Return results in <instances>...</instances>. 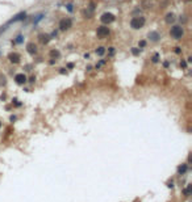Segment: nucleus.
Wrapping results in <instances>:
<instances>
[{
    "label": "nucleus",
    "instance_id": "obj_20",
    "mask_svg": "<svg viewBox=\"0 0 192 202\" xmlns=\"http://www.w3.org/2000/svg\"><path fill=\"white\" fill-rule=\"evenodd\" d=\"M64 8H66V11L69 12V13H74V12H75V7H74V4L70 3V1L64 4Z\"/></svg>",
    "mask_w": 192,
    "mask_h": 202
},
{
    "label": "nucleus",
    "instance_id": "obj_25",
    "mask_svg": "<svg viewBox=\"0 0 192 202\" xmlns=\"http://www.w3.org/2000/svg\"><path fill=\"white\" fill-rule=\"evenodd\" d=\"M146 45H147V42H146L145 40H141V41L138 42V49H141V50H142V49H145Z\"/></svg>",
    "mask_w": 192,
    "mask_h": 202
},
{
    "label": "nucleus",
    "instance_id": "obj_14",
    "mask_svg": "<svg viewBox=\"0 0 192 202\" xmlns=\"http://www.w3.org/2000/svg\"><path fill=\"white\" fill-rule=\"evenodd\" d=\"M38 38H40V42L42 45H47L51 41V38H50V36H49L47 33H41L40 36H38Z\"/></svg>",
    "mask_w": 192,
    "mask_h": 202
},
{
    "label": "nucleus",
    "instance_id": "obj_19",
    "mask_svg": "<svg viewBox=\"0 0 192 202\" xmlns=\"http://www.w3.org/2000/svg\"><path fill=\"white\" fill-rule=\"evenodd\" d=\"M150 59H151V63L157 65V63L161 62V54H159V53H154V54H153V57L150 58Z\"/></svg>",
    "mask_w": 192,
    "mask_h": 202
},
{
    "label": "nucleus",
    "instance_id": "obj_42",
    "mask_svg": "<svg viewBox=\"0 0 192 202\" xmlns=\"http://www.w3.org/2000/svg\"><path fill=\"white\" fill-rule=\"evenodd\" d=\"M0 127H1V123H0Z\"/></svg>",
    "mask_w": 192,
    "mask_h": 202
},
{
    "label": "nucleus",
    "instance_id": "obj_8",
    "mask_svg": "<svg viewBox=\"0 0 192 202\" xmlns=\"http://www.w3.org/2000/svg\"><path fill=\"white\" fill-rule=\"evenodd\" d=\"M15 83L16 84H18V85H24V84H27L28 83V76L25 75L24 72H18V73H16L15 75Z\"/></svg>",
    "mask_w": 192,
    "mask_h": 202
},
{
    "label": "nucleus",
    "instance_id": "obj_12",
    "mask_svg": "<svg viewBox=\"0 0 192 202\" xmlns=\"http://www.w3.org/2000/svg\"><path fill=\"white\" fill-rule=\"evenodd\" d=\"M49 57H50V59L58 60V59H61L62 54H61V51L58 50V49H51L50 51H49Z\"/></svg>",
    "mask_w": 192,
    "mask_h": 202
},
{
    "label": "nucleus",
    "instance_id": "obj_21",
    "mask_svg": "<svg viewBox=\"0 0 192 202\" xmlns=\"http://www.w3.org/2000/svg\"><path fill=\"white\" fill-rule=\"evenodd\" d=\"M82 16H83V18H91L93 16V12L88 11V9H84V11L82 12Z\"/></svg>",
    "mask_w": 192,
    "mask_h": 202
},
{
    "label": "nucleus",
    "instance_id": "obj_26",
    "mask_svg": "<svg viewBox=\"0 0 192 202\" xmlns=\"http://www.w3.org/2000/svg\"><path fill=\"white\" fill-rule=\"evenodd\" d=\"M115 53H116L115 47H108V57H113V55H115Z\"/></svg>",
    "mask_w": 192,
    "mask_h": 202
},
{
    "label": "nucleus",
    "instance_id": "obj_29",
    "mask_svg": "<svg viewBox=\"0 0 192 202\" xmlns=\"http://www.w3.org/2000/svg\"><path fill=\"white\" fill-rule=\"evenodd\" d=\"M49 36H50V38H51V40H54V38H57V37H58V30H53L50 34H49Z\"/></svg>",
    "mask_w": 192,
    "mask_h": 202
},
{
    "label": "nucleus",
    "instance_id": "obj_39",
    "mask_svg": "<svg viewBox=\"0 0 192 202\" xmlns=\"http://www.w3.org/2000/svg\"><path fill=\"white\" fill-rule=\"evenodd\" d=\"M185 62H187V63H192V57H188V58H187V60H185Z\"/></svg>",
    "mask_w": 192,
    "mask_h": 202
},
{
    "label": "nucleus",
    "instance_id": "obj_18",
    "mask_svg": "<svg viewBox=\"0 0 192 202\" xmlns=\"http://www.w3.org/2000/svg\"><path fill=\"white\" fill-rule=\"evenodd\" d=\"M105 53H107V47H104V46H97L95 49V54L97 57H103Z\"/></svg>",
    "mask_w": 192,
    "mask_h": 202
},
{
    "label": "nucleus",
    "instance_id": "obj_5",
    "mask_svg": "<svg viewBox=\"0 0 192 202\" xmlns=\"http://www.w3.org/2000/svg\"><path fill=\"white\" fill-rule=\"evenodd\" d=\"M110 34V29L107 26V25H100V26H97L96 29V36L99 40H104V38H107Z\"/></svg>",
    "mask_w": 192,
    "mask_h": 202
},
{
    "label": "nucleus",
    "instance_id": "obj_15",
    "mask_svg": "<svg viewBox=\"0 0 192 202\" xmlns=\"http://www.w3.org/2000/svg\"><path fill=\"white\" fill-rule=\"evenodd\" d=\"M24 41H25V37H24V34H17L16 36V38H13L12 40V43L13 45H17V46H20V45H22L24 43Z\"/></svg>",
    "mask_w": 192,
    "mask_h": 202
},
{
    "label": "nucleus",
    "instance_id": "obj_1",
    "mask_svg": "<svg viewBox=\"0 0 192 202\" xmlns=\"http://www.w3.org/2000/svg\"><path fill=\"white\" fill-rule=\"evenodd\" d=\"M28 17V13L25 11H20L18 12V13H16L13 17L12 18H9V20L5 22L4 25H3L1 28H0V34L1 33H4V32H7L8 29H9V26H11V25H13V24H16V22H20V21H24L25 18Z\"/></svg>",
    "mask_w": 192,
    "mask_h": 202
},
{
    "label": "nucleus",
    "instance_id": "obj_7",
    "mask_svg": "<svg viewBox=\"0 0 192 202\" xmlns=\"http://www.w3.org/2000/svg\"><path fill=\"white\" fill-rule=\"evenodd\" d=\"M8 60L11 63H13V65H18V63L21 62V54L17 53V51H11V53L7 55Z\"/></svg>",
    "mask_w": 192,
    "mask_h": 202
},
{
    "label": "nucleus",
    "instance_id": "obj_31",
    "mask_svg": "<svg viewBox=\"0 0 192 202\" xmlns=\"http://www.w3.org/2000/svg\"><path fill=\"white\" fill-rule=\"evenodd\" d=\"M187 66H188V63L185 62L184 59H182V60H180V67H182V68H184V70H185V68H187Z\"/></svg>",
    "mask_w": 192,
    "mask_h": 202
},
{
    "label": "nucleus",
    "instance_id": "obj_22",
    "mask_svg": "<svg viewBox=\"0 0 192 202\" xmlns=\"http://www.w3.org/2000/svg\"><path fill=\"white\" fill-rule=\"evenodd\" d=\"M141 49H138V47H132L130 49V53H132V55L133 57H138L139 54H141Z\"/></svg>",
    "mask_w": 192,
    "mask_h": 202
},
{
    "label": "nucleus",
    "instance_id": "obj_27",
    "mask_svg": "<svg viewBox=\"0 0 192 202\" xmlns=\"http://www.w3.org/2000/svg\"><path fill=\"white\" fill-rule=\"evenodd\" d=\"M174 53L176 54V55H180L182 54V47L180 46H175L174 47Z\"/></svg>",
    "mask_w": 192,
    "mask_h": 202
},
{
    "label": "nucleus",
    "instance_id": "obj_34",
    "mask_svg": "<svg viewBox=\"0 0 192 202\" xmlns=\"http://www.w3.org/2000/svg\"><path fill=\"white\" fill-rule=\"evenodd\" d=\"M16 120H17V115H11V117H9V121H11V122H15Z\"/></svg>",
    "mask_w": 192,
    "mask_h": 202
},
{
    "label": "nucleus",
    "instance_id": "obj_36",
    "mask_svg": "<svg viewBox=\"0 0 192 202\" xmlns=\"http://www.w3.org/2000/svg\"><path fill=\"white\" fill-rule=\"evenodd\" d=\"M55 63H57V60H55V59H50V60H49V65H50V66L55 65Z\"/></svg>",
    "mask_w": 192,
    "mask_h": 202
},
{
    "label": "nucleus",
    "instance_id": "obj_38",
    "mask_svg": "<svg viewBox=\"0 0 192 202\" xmlns=\"http://www.w3.org/2000/svg\"><path fill=\"white\" fill-rule=\"evenodd\" d=\"M25 68H27V71H32V65H27V66H25Z\"/></svg>",
    "mask_w": 192,
    "mask_h": 202
},
{
    "label": "nucleus",
    "instance_id": "obj_11",
    "mask_svg": "<svg viewBox=\"0 0 192 202\" xmlns=\"http://www.w3.org/2000/svg\"><path fill=\"white\" fill-rule=\"evenodd\" d=\"M27 51L30 57H34L36 54L38 53V49H37V45L34 42H28L27 43Z\"/></svg>",
    "mask_w": 192,
    "mask_h": 202
},
{
    "label": "nucleus",
    "instance_id": "obj_2",
    "mask_svg": "<svg viewBox=\"0 0 192 202\" xmlns=\"http://www.w3.org/2000/svg\"><path fill=\"white\" fill-rule=\"evenodd\" d=\"M146 24V18L144 16H133L130 18V21H129V25H130V28L133 30H139V29H142L145 26Z\"/></svg>",
    "mask_w": 192,
    "mask_h": 202
},
{
    "label": "nucleus",
    "instance_id": "obj_17",
    "mask_svg": "<svg viewBox=\"0 0 192 202\" xmlns=\"http://www.w3.org/2000/svg\"><path fill=\"white\" fill-rule=\"evenodd\" d=\"M182 193H183V195H185V197H190L191 193H192V184H187V186L182 189Z\"/></svg>",
    "mask_w": 192,
    "mask_h": 202
},
{
    "label": "nucleus",
    "instance_id": "obj_33",
    "mask_svg": "<svg viewBox=\"0 0 192 202\" xmlns=\"http://www.w3.org/2000/svg\"><path fill=\"white\" fill-rule=\"evenodd\" d=\"M74 66H75L74 63H67V65H66V68H67V70H73Z\"/></svg>",
    "mask_w": 192,
    "mask_h": 202
},
{
    "label": "nucleus",
    "instance_id": "obj_23",
    "mask_svg": "<svg viewBox=\"0 0 192 202\" xmlns=\"http://www.w3.org/2000/svg\"><path fill=\"white\" fill-rule=\"evenodd\" d=\"M87 9L91 12H95V9H96V3L95 1H91L90 4H88V7H87Z\"/></svg>",
    "mask_w": 192,
    "mask_h": 202
},
{
    "label": "nucleus",
    "instance_id": "obj_3",
    "mask_svg": "<svg viewBox=\"0 0 192 202\" xmlns=\"http://www.w3.org/2000/svg\"><path fill=\"white\" fill-rule=\"evenodd\" d=\"M170 36L175 41H180L184 36V29L182 25H172L170 29Z\"/></svg>",
    "mask_w": 192,
    "mask_h": 202
},
{
    "label": "nucleus",
    "instance_id": "obj_4",
    "mask_svg": "<svg viewBox=\"0 0 192 202\" xmlns=\"http://www.w3.org/2000/svg\"><path fill=\"white\" fill-rule=\"evenodd\" d=\"M100 21H101L103 25H110L116 21V16L112 13V12H104V13L100 16Z\"/></svg>",
    "mask_w": 192,
    "mask_h": 202
},
{
    "label": "nucleus",
    "instance_id": "obj_35",
    "mask_svg": "<svg viewBox=\"0 0 192 202\" xmlns=\"http://www.w3.org/2000/svg\"><path fill=\"white\" fill-rule=\"evenodd\" d=\"M167 186L172 189V188H174V181H172V180H171V181H168V182H167Z\"/></svg>",
    "mask_w": 192,
    "mask_h": 202
},
{
    "label": "nucleus",
    "instance_id": "obj_28",
    "mask_svg": "<svg viewBox=\"0 0 192 202\" xmlns=\"http://www.w3.org/2000/svg\"><path fill=\"white\" fill-rule=\"evenodd\" d=\"M12 105H15V106H21V105H22V102H18V100H17V98H13V100H12Z\"/></svg>",
    "mask_w": 192,
    "mask_h": 202
},
{
    "label": "nucleus",
    "instance_id": "obj_9",
    "mask_svg": "<svg viewBox=\"0 0 192 202\" xmlns=\"http://www.w3.org/2000/svg\"><path fill=\"white\" fill-rule=\"evenodd\" d=\"M147 38L151 41V42H159V41H161V38H162V36H161V33L157 32V30H150L147 33Z\"/></svg>",
    "mask_w": 192,
    "mask_h": 202
},
{
    "label": "nucleus",
    "instance_id": "obj_32",
    "mask_svg": "<svg viewBox=\"0 0 192 202\" xmlns=\"http://www.w3.org/2000/svg\"><path fill=\"white\" fill-rule=\"evenodd\" d=\"M59 73H61V75H66V73H67V68H66V67H62V68H59Z\"/></svg>",
    "mask_w": 192,
    "mask_h": 202
},
{
    "label": "nucleus",
    "instance_id": "obj_10",
    "mask_svg": "<svg viewBox=\"0 0 192 202\" xmlns=\"http://www.w3.org/2000/svg\"><path fill=\"white\" fill-rule=\"evenodd\" d=\"M188 171H190V164H187V163H182V164H179L178 168H176V175L178 176H183Z\"/></svg>",
    "mask_w": 192,
    "mask_h": 202
},
{
    "label": "nucleus",
    "instance_id": "obj_37",
    "mask_svg": "<svg viewBox=\"0 0 192 202\" xmlns=\"http://www.w3.org/2000/svg\"><path fill=\"white\" fill-rule=\"evenodd\" d=\"M83 58H84V59H90V53H86L83 55Z\"/></svg>",
    "mask_w": 192,
    "mask_h": 202
},
{
    "label": "nucleus",
    "instance_id": "obj_6",
    "mask_svg": "<svg viewBox=\"0 0 192 202\" xmlns=\"http://www.w3.org/2000/svg\"><path fill=\"white\" fill-rule=\"evenodd\" d=\"M73 18H70V17H64V18H62V20L59 21V24H58V28H59V30L61 32H66V30H69V29L73 28Z\"/></svg>",
    "mask_w": 192,
    "mask_h": 202
},
{
    "label": "nucleus",
    "instance_id": "obj_24",
    "mask_svg": "<svg viewBox=\"0 0 192 202\" xmlns=\"http://www.w3.org/2000/svg\"><path fill=\"white\" fill-rule=\"evenodd\" d=\"M105 63H107V60H104V59L99 60V63H96V65H95V70H100V68H101V66H104Z\"/></svg>",
    "mask_w": 192,
    "mask_h": 202
},
{
    "label": "nucleus",
    "instance_id": "obj_13",
    "mask_svg": "<svg viewBox=\"0 0 192 202\" xmlns=\"http://www.w3.org/2000/svg\"><path fill=\"white\" fill-rule=\"evenodd\" d=\"M46 17V15L44 13V12H41V13H37L34 16V18H33V26H38L40 25V22L44 20V18Z\"/></svg>",
    "mask_w": 192,
    "mask_h": 202
},
{
    "label": "nucleus",
    "instance_id": "obj_16",
    "mask_svg": "<svg viewBox=\"0 0 192 202\" xmlns=\"http://www.w3.org/2000/svg\"><path fill=\"white\" fill-rule=\"evenodd\" d=\"M165 22H166V24H168V25L174 24V22H175V15L172 13V12L167 13V15H166V17H165Z\"/></svg>",
    "mask_w": 192,
    "mask_h": 202
},
{
    "label": "nucleus",
    "instance_id": "obj_43",
    "mask_svg": "<svg viewBox=\"0 0 192 202\" xmlns=\"http://www.w3.org/2000/svg\"><path fill=\"white\" fill-rule=\"evenodd\" d=\"M0 54H1V50H0Z\"/></svg>",
    "mask_w": 192,
    "mask_h": 202
},
{
    "label": "nucleus",
    "instance_id": "obj_41",
    "mask_svg": "<svg viewBox=\"0 0 192 202\" xmlns=\"http://www.w3.org/2000/svg\"><path fill=\"white\" fill-rule=\"evenodd\" d=\"M163 66L166 67V68H167V67H168V62H165V63H163Z\"/></svg>",
    "mask_w": 192,
    "mask_h": 202
},
{
    "label": "nucleus",
    "instance_id": "obj_30",
    "mask_svg": "<svg viewBox=\"0 0 192 202\" xmlns=\"http://www.w3.org/2000/svg\"><path fill=\"white\" fill-rule=\"evenodd\" d=\"M28 83H29V84H34V83H36V76H29V78H28Z\"/></svg>",
    "mask_w": 192,
    "mask_h": 202
},
{
    "label": "nucleus",
    "instance_id": "obj_40",
    "mask_svg": "<svg viewBox=\"0 0 192 202\" xmlns=\"http://www.w3.org/2000/svg\"><path fill=\"white\" fill-rule=\"evenodd\" d=\"M86 70H87V71H91V70H92V66H87Z\"/></svg>",
    "mask_w": 192,
    "mask_h": 202
}]
</instances>
